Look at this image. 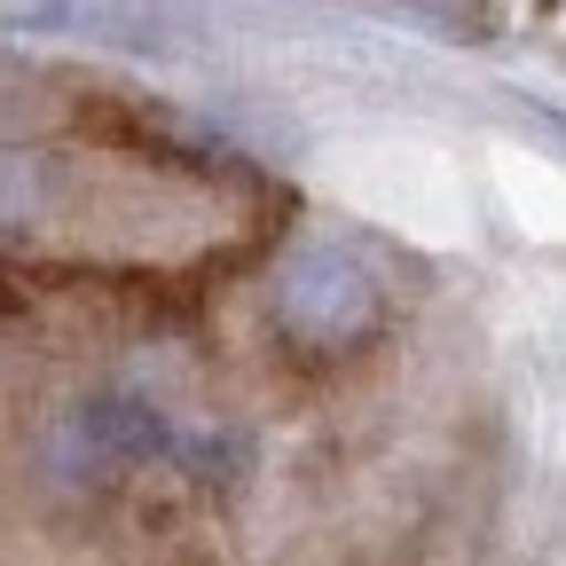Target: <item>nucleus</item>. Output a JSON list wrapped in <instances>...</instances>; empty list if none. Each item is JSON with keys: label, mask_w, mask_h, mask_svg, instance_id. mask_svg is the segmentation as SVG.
<instances>
[{"label": "nucleus", "mask_w": 566, "mask_h": 566, "mask_svg": "<svg viewBox=\"0 0 566 566\" xmlns=\"http://www.w3.org/2000/svg\"><path fill=\"white\" fill-rule=\"evenodd\" d=\"M244 174L71 111L0 126V268L17 275H181L252 252Z\"/></svg>", "instance_id": "nucleus-1"}, {"label": "nucleus", "mask_w": 566, "mask_h": 566, "mask_svg": "<svg viewBox=\"0 0 566 566\" xmlns=\"http://www.w3.org/2000/svg\"><path fill=\"white\" fill-rule=\"evenodd\" d=\"M260 331L292 370H354L394 331V283L346 237H292L268 268Z\"/></svg>", "instance_id": "nucleus-2"}]
</instances>
